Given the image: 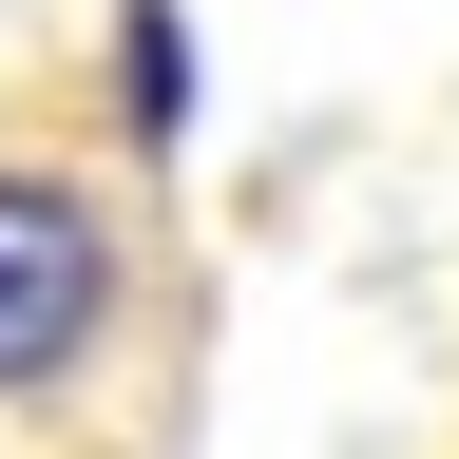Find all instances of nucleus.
Listing matches in <instances>:
<instances>
[{
  "mask_svg": "<svg viewBox=\"0 0 459 459\" xmlns=\"http://www.w3.org/2000/svg\"><path fill=\"white\" fill-rule=\"evenodd\" d=\"M96 344H115V211L77 192V172L0 153V402L77 383Z\"/></svg>",
  "mask_w": 459,
  "mask_h": 459,
  "instance_id": "f257e3e1",
  "label": "nucleus"
}]
</instances>
